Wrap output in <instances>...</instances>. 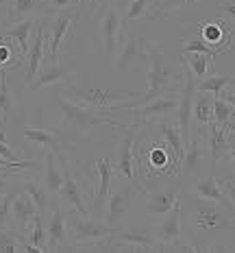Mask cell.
Returning <instances> with one entry per match:
<instances>
[{"instance_id": "cell-48", "label": "cell", "mask_w": 235, "mask_h": 253, "mask_svg": "<svg viewBox=\"0 0 235 253\" xmlns=\"http://www.w3.org/2000/svg\"><path fill=\"white\" fill-rule=\"evenodd\" d=\"M9 190H11V183H9V179L4 177V175H0V194L9 192Z\"/></svg>"}, {"instance_id": "cell-51", "label": "cell", "mask_w": 235, "mask_h": 253, "mask_svg": "<svg viewBox=\"0 0 235 253\" xmlns=\"http://www.w3.org/2000/svg\"><path fill=\"white\" fill-rule=\"evenodd\" d=\"M90 7H92V9L96 7V0H90Z\"/></svg>"}, {"instance_id": "cell-22", "label": "cell", "mask_w": 235, "mask_h": 253, "mask_svg": "<svg viewBox=\"0 0 235 253\" xmlns=\"http://www.w3.org/2000/svg\"><path fill=\"white\" fill-rule=\"evenodd\" d=\"M202 142H201V129H198V135H194L187 146L183 149V160H181V166H183V175L185 177H194L198 170H201V164H202Z\"/></svg>"}, {"instance_id": "cell-46", "label": "cell", "mask_w": 235, "mask_h": 253, "mask_svg": "<svg viewBox=\"0 0 235 253\" xmlns=\"http://www.w3.org/2000/svg\"><path fill=\"white\" fill-rule=\"evenodd\" d=\"M0 157H4V160H9V162H18L20 155H18V153H15L4 140H0Z\"/></svg>"}, {"instance_id": "cell-49", "label": "cell", "mask_w": 235, "mask_h": 253, "mask_svg": "<svg viewBox=\"0 0 235 253\" xmlns=\"http://www.w3.org/2000/svg\"><path fill=\"white\" fill-rule=\"evenodd\" d=\"M7 13H9V4L7 2H0V24H2V20L7 18Z\"/></svg>"}, {"instance_id": "cell-28", "label": "cell", "mask_w": 235, "mask_h": 253, "mask_svg": "<svg viewBox=\"0 0 235 253\" xmlns=\"http://www.w3.org/2000/svg\"><path fill=\"white\" fill-rule=\"evenodd\" d=\"M201 38H202L205 44L218 46L220 52H224L220 42H222V38H231V24L224 26V22H205L201 26Z\"/></svg>"}, {"instance_id": "cell-7", "label": "cell", "mask_w": 235, "mask_h": 253, "mask_svg": "<svg viewBox=\"0 0 235 253\" xmlns=\"http://www.w3.org/2000/svg\"><path fill=\"white\" fill-rule=\"evenodd\" d=\"M139 126H142V123H137V120L131 126H127V133L122 135V142H120V157L116 164H113V170L120 172L122 177H127L131 181V186L137 190V192H144V186L135 177V168H133V142H135V133H137Z\"/></svg>"}, {"instance_id": "cell-25", "label": "cell", "mask_w": 235, "mask_h": 253, "mask_svg": "<svg viewBox=\"0 0 235 253\" xmlns=\"http://www.w3.org/2000/svg\"><path fill=\"white\" fill-rule=\"evenodd\" d=\"M194 194H198V197H202V199H209V201H216V203H220L227 212H231L233 214V203L229 201L227 197L222 194V190L218 188V183H216V177L213 175H209L205 179H198V181L194 183Z\"/></svg>"}, {"instance_id": "cell-18", "label": "cell", "mask_w": 235, "mask_h": 253, "mask_svg": "<svg viewBox=\"0 0 235 253\" xmlns=\"http://www.w3.org/2000/svg\"><path fill=\"white\" fill-rule=\"evenodd\" d=\"M74 15H76V9H72L70 13L61 11V13H57L55 18H52L50 26L46 29L48 31V38H50V46L46 48L48 52H46L44 59H57V57H59V46H61V42H64L66 35L70 33L72 22H74Z\"/></svg>"}, {"instance_id": "cell-39", "label": "cell", "mask_w": 235, "mask_h": 253, "mask_svg": "<svg viewBox=\"0 0 235 253\" xmlns=\"http://www.w3.org/2000/svg\"><path fill=\"white\" fill-rule=\"evenodd\" d=\"M231 81H233L231 75H213V77H207L205 81L198 85V92H209V94H213V96H218L222 89H227L229 85H231Z\"/></svg>"}, {"instance_id": "cell-10", "label": "cell", "mask_w": 235, "mask_h": 253, "mask_svg": "<svg viewBox=\"0 0 235 253\" xmlns=\"http://www.w3.org/2000/svg\"><path fill=\"white\" fill-rule=\"evenodd\" d=\"M183 63V61H181ZM196 94V81L194 75L187 70V66L183 63V89H181V101H179V131H181V140H183V149L187 146L192 135L190 123H192V101Z\"/></svg>"}, {"instance_id": "cell-2", "label": "cell", "mask_w": 235, "mask_h": 253, "mask_svg": "<svg viewBox=\"0 0 235 253\" xmlns=\"http://www.w3.org/2000/svg\"><path fill=\"white\" fill-rule=\"evenodd\" d=\"M146 59H148V89H146V94L135 98L133 103L116 105V109H135V107H139V105L155 101L157 96H164L166 89H170L172 83L181 77L179 72H176V68H172L170 61L157 48H153V46H146Z\"/></svg>"}, {"instance_id": "cell-3", "label": "cell", "mask_w": 235, "mask_h": 253, "mask_svg": "<svg viewBox=\"0 0 235 253\" xmlns=\"http://www.w3.org/2000/svg\"><path fill=\"white\" fill-rule=\"evenodd\" d=\"M66 98L70 101H78L87 107L94 109H104V107H116L120 103L127 101H135V98L142 96V92L137 89H111V87H101V85H90V83H83V85H70L67 89H64Z\"/></svg>"}, {"instance_id": "cell-17", "label": "cell", "mask_w": 235, "mask_h": 253, "mask_svg": "<svg viewBox=\"0 0 235 253\" xmlns=\"http://www.w3.org/2000/svg\"><path fill=\"white\" fill-rule=\"evenodd\" d=\"M67 242V214L61 208L52 210L48 218V227H46V251H66Z\"/></svg>"}, {"instance_id": "cell-5", "label": "cell", "mask_w": 235, "mask_h": 253, "mask_svg": "<svg viewBox=\"0 0 235 253\" xmlns=\"http://www.w3.org/2000/svg\"><path fill=\"white\" fill-rule=\"evenodd\" d=\"M67 231L72 234L74 242H98L102 238H111L116 234V227L107 225L102 218L96 216H67Z\"/></svg>"}, {"instance_id": "cell-33", "label": "cell", "mask_w": 235, "mask_h": 253, "mask_svg": "<svg viewBox=\"0 0 235 253\" xmlns=\"http://www.w3.org/2000/svg\"><path fill=\"white\" fill-rule=\"evenodd\" d=\"M44 9L41 0H11V7H9V20L15 22V20H24L31 18L35 11Z\"/></svg>"}, {"instance_id": "cell-4", "label": "cell", "mask_w": 235, "mask_h": 253, "mask_svg": "<svg viewBox=\"0 0 235 253\" xmlns=\"http://www.w3.org/2000/svg\"><path fill=\"white\" fill-rule=\"evenodd\" d=\"M50 103L61 112V116H64L66 123L70 125V126H74V129H78L81 133H87L90 129H94V126H101V125L124 126L118 118H111V116H101V114H96V112H90V109L83 107V105H76V101H70V98H66L64 94H55V96L50 98Z\"/></svg>"}, {"instance_id": "cell-26", "label": "cell", "mask_w": 235, "mask_h": 253, "mask_svg": "<svg viewBox=\"0 0 235 253\" xmlns=\"http://www.w3.org/2000/svg\"><path fill=\"white\" fill-rule=\"evenodd\" d=\"M22 138L26 142H35V144H41V146H48L50 151H55L57 155L61 153V142H59V135L52 133V131H46V129H39V126H29V129L22 131Z\"/></svg>"}, {"instance_id": "cell-37", "label": "cell", "mask_w": 235, "mask_h": 253, "mask_svg": "<svg viewBox=\"0 0 235 253\" xmlns=\"http://www.w3.org/2000/svg\"><path fill=\"white\" fill-rule=\"evenodd\" d=\"M233 103L224 101V98L220 96H213L211 101V120L216 125L220 126H227L229 123H233Z\"/></svg>"}, {"instance_id": "cell-41", "label": "cell", "mask_w": 235, "mask_h": 253, "mask_svg": "<svg viewBox=\"0 0 235 253\" xmlns=\"http://www.w3.org/2000/svg\"><path fill=\"white\" fill-rule=\"evenodd\" d=\"M15 192H4L0 194V229L7 227L9 218H11V203H13Z\"/></svg>"}, {"instance_id": "cell-13", "label": "cell", "mask_w": 235, "mask_h": 253, "mask_svg": "<svg viewBox=\"0 0 235 253\" xmlns=\"http://www.w3.org/2000/svg\"><path fill=\"white\" fill-rule=\"evenodd\" d=\"M137 192V190H131L129 186L124 188H118L113 194H107V199H104V214H102V220L107 225H111V227H120V223L124 220V216L129 214V205H131V197Z\"/></svg>"}, {"instance_id": "cell-31", "label": "cell", "mask_w": 235, "mask_h": 253, "mask_svg": "<svg viewBox=\"0 0 235 253\" xmlns=\"http://www.w3.org/2000/svg\"><path fill=\"white\" fill-rule=\"evenodd\" d=\"M46 172H44V186L48 192H59L61 188V168H57V153H46Z\"/></svg>"}, {"instance_id": "cell-34", "label": "cell", "mask_w": 235, "mask_h": 253, "mask_svg": "<svg viewBox=\"0 0 235 253\" xmlns=\"http://www.w3.org/2000/svg\"><path fill=\"white\" fill-rule=\"evenodd\" d=\"M181 61L187 66V70L194 75V79H202L209 70V63H211V57L205 55V52H185V59L181 57Z\"/></svg>"}, {"instance_id": "cell-35", "label": "cell", "mask_w": 235, "mask_h": 253, "mask_svg": "<svg viewBox=\"0 0 235 253\" xmlns=\"http://www.w3.org/2000/svg\"><path fill=\"white\" fill-rule=\"evenodd\" d=\"M211 101H213V94L209 92H198V98L192 101V112L196 114L198 126H205L211 123Z\"/></svg>"}, {"instance_id": "cell-38", "label": "cell", "mask_w": 235, "mask_h": 253, "mask_svg": "<svg viewBox=\"0 0 235 253\" xmlns=\"http://www.w3.org/2000/svg\"><path fill=\"white\" fill-rule=\"evenodd\" d=\"M24 242V234L20 229H11V227H2L0 229V253H15L22 249Z\"/></svg>"}, {"instance_id": "cell-44", "label": "cell", "mask_w": 235, "mask_h": 253, "mask_svg": "<svg viewBox=\"0 0 235 253\" xmlns=\"http://www.w3.org/2000/svg\"><path fill=\"white\" fill-rule=\"evenodd\" d=\"M216 183H218V188L222 190V194L229 199V201L233 203V199H235V179L233 175H227V177H218L216 179Z\"/></svg>"}, {"instance_id": "cell-24", "label": "cell", "mask_w": 235, "mask_h": 253, "mask_svg": "<svg viewBox=\"0 0 235 253\" xmlns=\"http://www.w3.org/2000/svg\"><path fill=\"white\" fill-rule=\"evenodd\" d=\"M33 29H35V20H33V18L15 20V22L9 24V29L2 33V38L13 40L15 44L20 46V52H22V55L26 57V52H29V42H31V35H33Z\"/></svg>"}, {"instance_id": "cell-42", "label": "cell", "mask_w": 235, "mask_h": 253, "mask_svg": "<svg viewBox=\"0 0 235 253\" xmlns=\"http://www.w3.org/2000/svg\"><path fill=\"white\" fill-rule=\"evenodd\" d=\"M76 2H78V0H48V4H46L41 11H44L46 15L70 11V9H76Z\"/></svg>"}, {"instance_id": "cell-50", "label": "cell", "mask_w": 235, "mask_h": 253, "mask_svg": "<svg viewBox=\"0 0 235 253\" xmlns=\"http://www.w3.org/2000/svg\"><path fill=\"white\" fill-rule=\"evenodd\" d=\"M4 129H7V118L0 114V131H4Z\"/></svg>"}, {"instance_id": "cell-45", "label": "cell", "mask_w": 235, "mask_h": 253, "mask_svg": "<svg viewBox=\"0 0 235 253\" xmlns=\"http://www.w3.org/2000/svg\"><path fill=\"white\" fill-rule=\"evenodd\" d=\"M216 9H218V13H222L224 18L229 20V24L233 22V18H235V0H220Z\"/></svg>"}, {"instance_id": "cell-15", "label": "cell", "mask_w": 235, "mask_h": 253, "mask_svg": "<svg viewBox=\"0 0 235 253\" xmlns=\"http://www.w3.org/2000/svg\"><path fill=\"white\" fill-rule=\"evenodd\" d=\"M46 40H48V31L41 20H35V29H33V40L29 44V52H26V75L24 81L29 83L35 77L41 59L46 57Z\"/></svg>"}, {"instance_id": "cell-14", "label": "cell", "mask_w": 235, "mask_h": 253, "mask_svg": "<svg viewBox=\"0 0 235 253\" xmlns=\"http://www.w3.org/2000/svg\"><path fill=\"white\" fill-rule=\"evenodd\" d=\"M120 26H122V18H120L118 4L104 7V11L101 15V33H102V48H104V55H107L109 61H111L113 55H116Z\"/></svg>"}, {"instance_id": "cell-19", "label": "cell", "mask_w": 235, "mask_h": 253, "mask_svg": "<svg viewBox=\"0 0 235 253\" xmlns=\"http://www.w3.org/2000/svg\"><path fill=\"white\" fill-rule=\"evenodd\" d=\"M94 168H96V177H98V192H96V197H94V205H92L90 214L101 218L104 199H107V194H109V186H111V179L116 175V170H113V164L109 160H98Z\"/></svg>"}, {"instance_id": "cell-1", "label": "cell", "mask_w": 235, "mask_h": 253, "mask_svg": "<svg viewBox=\"0 0 235 253\" xmlns=\"http://www.w3.org/2000/svg\"><path fill=\"white\" fill-rule=\"evenodd\" d=\"M181 216H185V223L190 231V242L198 238H211L220 231H233V214L227 212L220 203L202 199L198 194H187L181 197Z\"/></svg>"}, {"instance_id": "cell-30", "label": "cell", "mask_w": 235, "mask_h": 253, "mask_svg": "<svg viewBox=\"0 0 235 253\" xmlns=\"http://www.w3.org/2000/svg\"><path fill=\"white\" fill-rule=\"evenodd\" d=\"M198 0H161L159 4L146 15V20H161V18H168L172 13H179L183 11L185 7H190V4H196Z\"/></svg>"}, {"instance_id": "cell-47", "label": "cell", "mask_w": 235, "mask_h": 253, "mask_svg": "<svg viewBox=\"0 0 235 253\" xmlns=\"http://www.w3.org/2000/svg\"><path fill=\"white\" fill-rule=\"evenodd\" d=\"M13 57V46H11V40H9V46L0 44V66H9Z\"/></svg>"}, {"instance_id": "cell-40", "label": "cell", "mask_w": 235, "mask_h": 253, "mask_svg": "<svg viewBox=\"0 0 235 253\" xmlns=\"http://www.w3.org/2000/svg\"><path fill=\"white\" fill-rule=\"evenodd\" d=\"M148 4H150V0H131L127 15H124V22L131 24V22H135V20H139L146 11H148Z\"/></svg>"}, {"instance_id": "cell-43", "label": "cell", "mask_w": 235, "mask_h": 253, "mask_svg": "<svg viewBox=\"0 0 235 253\" xmlns=\"http://www.w3.org/2000/svg\"><path fill=\"white\" fill-rule=\"evenodd\" d=\"M185 52H205V55H209L211 59L218 55V50H213L211 46L205 44V42H201V40H190V42H185Z\"/></svg>"}, {"instance_id": "cell-36", "label": "cell", "mask_w": 235, "mask_h": 253, "mask_svg": "<svg viewBox=\"0 0 235 253\" xmlns=\"http://www.w3.org/2000/svg\"><path fill=\"white\" fill-rule=\"evenodd\" d=\"M13 112H15V98L7 83V70H0V114L9 120Z\"/></svg>"}, {"instance_id": "cell-12", "label": "cell", "mask_w": 235, "mask_h": 253, "mask_svg": "<svg viewBox=\"0 0 235 253\" xmlns=\"http://www.w3.org/2000/svg\"><path fill=\"white\" fill-rule=\"evenodd\" d=\"M72 72H74V68L66 66L59 57H57V59H41L35 77L31 79L26 85H29V89H41L48 85H57V83L66 81Z\"/></svg>"}, {"instance_id": "cell-11", "label": "cell", "mask_w": 235, "mask_h": 253, "mask_svg": "<svg viewBox=\"0 0 235 253\" xmlns=\"http://www.w3.org/2000/svg\"><path fill=\"white\" fill-rule=\"evenodd\" d=\"M233 123H229L227 126H220L211 120L209 123V138H207V149H209V160H211V168L216 170V166L222 160H227L233 153Z\"/></svg>"}, {"instance_id": "cell-16", "label": "cell", "mask_w": 235, "mask_h": 253, "mask_svg": "<svg viewBox=\"0 0 235 253\" xmlns=\"http://www.w3.org/2000/svg\"><path fill=\"white\" fill-rule=\"evenodd\" d=\"M113 240L129 245L133 253H146V251H157V238L153 229L146 227H131V229H116Z\"/></svg>"}, {"instance_id": "cell-29", "label": "cell", "mask_w": 235, "mask_h": 253, "mask_svg": "<svg viewBox=\"0 0 235 253\" xmlns=\"http://www.w3.org/2000/svg\"><path fill=\"white\" fill-rule=\"evenodd\" d=\"M157 129L161 131V135H164L166 144L172 149L174 153V160H176V166H179L181 170V160H183V140H181V131L179 126H170L166 123H161V120H157Z\"/></svg>"}, {"instance_id": "cell-23", "label": "cell", "mask_w": 235, "mask_h": 253, "mask_svg": "<svg viewBox=\"0 0 235 253\" xmlns=\"http://www.w3.org/2000/svg\"><path fill=\"white\" fill-rule=\"evenodd\" d=\"M179 190L170 188V190H157L150 192L146 199V212L150 216H164L166 212H170V208L179 201Z\"/></svg>"}, {"instance_id": "cell-20", "label": "cell", "mask_w": 235, "mask_h": 253, "mask_svg": "<svg viewBox=\"0 0 235 253\" xmlns=\"http://www.w3.org/2000/svg\"><path fill=\"white\" fill-rule=\"evenodd\" d=\"M35 214H37V208H35L33 199L26 192H15L13 203H11V218L15 220V229L22 231L26 225H31Z\"/></svg>"}, {"instance_id": "cell-6", "label": "cell", "mask_w": 235, "mask_h": 253, "mask_svg": "<svg viewBox=\"0 0 235 253\" xmlns=\"http://www.w3.org/2000/svg\"><path fill=\"white\" fill-rule=\"evenodd\" d=\"M155 238H157V251H166L170 245L183 240V225H181V197L179 201L170 208V212L161 216L159 223H155Z\"/></svg>"}, {"instance_id": "cell-8", "label": "cell", "mask_w": 235, "mask_h": 253, "mask_svg": "<svg viewBox=\"0 0 235 253\" xmlns=\"http://www.w3.org/2000/svg\"><path fill=\"white\" fill-rule=\"evenodd\" d=\"M57 160H59V164H61V188H59L61 199H64L67 205H72V208H74L81 216H92L90 214V208H87L85 201H83L81 186L76 183L74 172H72L67 157L64 155V153H59V155H57Z\"/></svg>"}, {"instance_id": "cell-21", "label": "cell", "mask_w": 235, "mask_h": 253, "mask_svg": "<svg viewBox=\"0 0 235 253\" xmlns=\"http://www.w3.org/2000/svg\"><path fill=\"white\" fill-rule=\"evenodd\" d=\"M179 101L172 96H157L155 101L146 103V105H139V107H135V120L137 123H144V120H150V118H157V116L161 114H168V112H174Z\"/></svg>"}, {"instance_id": "cell-27", "label": "cell", "mask_w": 235, "mask_h": 253, "mask_svg": "<svg viewBox=\"0 0 235 253\" xmlns=\"http://www.w3.org/2000/svg\"><path fill=\"white\" fill-rule=\"evenodd\" d=\"M22 192H26L31 199H33L35 208H37L39 214H46L50 208V197H48V190H46V186H41V183H37L35 179H24L22 181Z\"/></svg>"}, {"instance_id": "cell-9", "label": "cell", "mask_w": 235, "mask_h": 253, "mask_svg": "<svg viewBox=\"0 0 235 253\" xmlns=\"http://www.w3.org/2000/svg\"><path fill=\"white\" fill-rule=\"evenodd\" d=\"M144 59H146V44L137 33L129 31L122 46L116 48V55H113L111 63L116 66L118 72H127V70H135V66Z\"/></svg>"}, {"instance_id": "cell-32", "label": "cell", "mask_w": 235, "mask_h": 253, "mask_svg": "<svg viewBox=\"0 0 235 253\" xmlns=\"http://www.w3.org/2000/svg\"><path fill=\"white\" fill-rule=\"evenodd\" d=\"M29 231L24 234V242H29V245L37 247V249L44 253L46 251V229H44V214H35L33 223L29 225Z\"/></svg>"}]
</instances>
